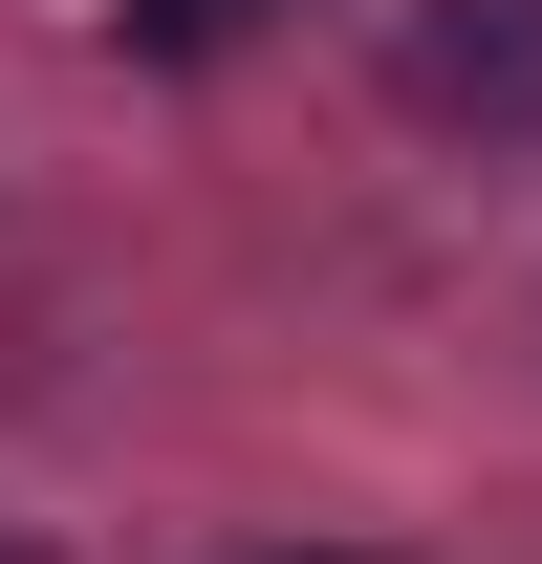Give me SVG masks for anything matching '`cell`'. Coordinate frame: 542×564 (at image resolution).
Returning <instances> with one entry per match:
<instances>
[{
  "label": "cell",
  "instance_id": "obj_1",
  "mask_svg": "<svg viewBox=\"0 0 542 564\" xmlns=\"http://www.w3.org/2000/svg\"><path fill=\"white\" fill-rule=\"evenodd\" d=\"M391 109L412 131H542V0H391Z\"/></svg>",
  "mask_w": 542,
  "mask_h": 564
},
{
  "label": "cell",
  "instance_id": "obj_2",
  "mask_svg": "<svg viewBox=\"0 0 542 564\" xmlns=\"http://www.w3.org/2000/svg\"><path fill=\"white\" fill-rule=\"evenodd\" d=\"M239 22H261V0H131V44H152V66H217Z\"/></svg>",
  "mask_w": 542,
  "mask_h": 564
},
{
  "label": "cell",
  "instance_id": "obj_3",
  "mask_svg": "<svg viewBox=\"0 0 542 564\" xmlns=\"http://www.w3.org/2000/svg\"><path fill=\"white\" fill-rule=\"evenodd\" d=\"M282 564H326V543H282Z\"/></svg>",
  "mask_w": 542,
  "mask_h": 564
},
{
  "label": "cell",
  "instance_id": "obj_4",
  "mask_svg": "<svg viewBox=\"0 0 542 564\" xmlns=\"http://www.w3.org/2000/svg\"><path fill=\"white\" fill-rule=\"evenodd\" d=\"M0 564H22V543H0Z\"/></svg>",
  "mask_w": 542,
  "mask_h": 564
}]
</instances>
